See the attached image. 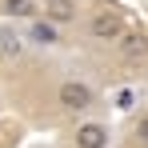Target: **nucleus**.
Returning <instances> with one entry per match:
<instances>
[{
    "instance_id": "20e7f679",
    "label": "nucleus",
    "mask_w": 148,
    "mask_h": 148,
    "mask_svg": "<svg viewBox=\"0 0 148 148\" xmlns=\"http://www.w3.org/2000/svg\"><path fill=\"white\" fill-rule=\"evenodd\" d=\"M116 44H120L124 60H144V56H148V32H140V28L128 32V28H124V36L116 40Z\"/></svg>"
},
{
    "instance_id": "423d86ee",
    "label": "nucleus",
    "mask_w": 148,
    "mask_h": 148,
    "mask_svg": "<svg viewBox=\"0 0 148 148\" xmlns=\"http://www.w3.org/2000/svg\"><path fill=\"white\" fill-rule=\"evenodd\" d=\"M44 16L52 24H76V0H44Z\"/></svg>"
},
{
    "instance_id": "39448f33",
    "label": "nucleus",
    "mask_w": 148,
    "mask_h": 148,
    "mask_svg": "<svg viewBox=\"0 0 148 148\" xmlns=\"http://www.w3.org/2000/svg\"><path fill=\"white\" fill-rule=\"evenodd\" d=\"M76 148H108V128L96 124V120L80 124L76 128Z\"/></svg>"
},
{
    "instance_id": "7ed1b4c3",
    "label": "nucleus",
    "mask_w": 148,
    "mask_h": 148,
    "mask_svg": "<svg viewBox=\"0 0 148 148\" xmlns=\"http://www.w3.org/2000/svg\"><path fill=\"white\" fill-rule=\"evenodd\" d=\"M28 44H40V48H56L60 44V24H52L48 16H32V28L24 36Z\"/></svg>"
},
{
    "instance_id": "6e6552de",
    "label": "nucleus",
    "mask_w": 148,
    "mask_h": 148,
    "mask_svg": "<svg viewBox=\"0 0 148 148\" xmlns=\"http://www.w3.org/2000/svg\"><path fill=\"white\" fill-rule=\"evenodd\" d=\"M24 52V36L16 28H0V56H20Z\"/></svg>"
},
{
    "instance_id": "f257e3e1",
    "label": "nucleus",
    "mask_w": 148,
    "mask_h": 148,
    "mask_svg": "<svg viewBox=\"0 0 148 148\" xmlns=\"http://www.w3.org/2000/svg\"><path fill=\"white\" fill-rule=\"evenodd\" d=\"M56 104H60L64 112H88V108L96 104V92H92L88 80H64V84L56 88Z\"/></svg>"
},
{
    "instance_id": "f03ea898",
    "label": "nucleus",
    "mask_w": 148,
    "mask_h": 148,
    "mask_svg": "<svg viewBox=\"0 0 148 148\" xmlns=\"http://www.w3.org/2000/svg\"><path fill=\"white\" fill-rule=\"evenodd\" d=\"M88 36L100 40V44H108V40H120L124 36V20L116 12H96L92 20H88Z\"/></svg>"
},
{
    "instance_id": "1a4fd4ad",
    "label": "nucleus",
    "mask_w": 148,
    "mask_h": 148,
    "mask_svg": "<svg viewBox=\"0 0 148 148\" xmlns=\"http://www.w3.org/2000/svg\"><path fill=\"white\" fill-rule=\"evenodd\" d=\"M132 136H136V144H140V148H148V116H140V124H136Z\"/></svg>"
},
{
    "instance_id": "9d476101",
    "label": "nucleus",
    "mask_w": 148,
    "mask_h": 148,
    "mask_svg": "<svg viewBox=\"0 0 148 148\" xmlns=\"http://www.w3.org/2000/svg\"><path fill=\"white\" fill-rule=\"evenodd\" d=\"M132 104H136V92H128V88H124L120 96H116V108H120V112H128Z\"/></svg>"
},
{
    "instance_id": "0eeeda50",
    "label": "nucleus",
    "mask_w": 148,
    "mask_h": 148,
    "mask_svg": "<svg viewBox=\"0 0 148 148\" xmlns=\"http://www.w3.org/2000/svg\"><path fill=\"white\" fill-rule=\"evenodd\" d=\"M0 12H4L8 20H32V16L40 12V4H36V0H0Z\"/></svg>"
}]
</instances>
